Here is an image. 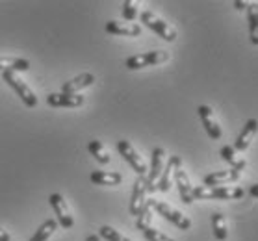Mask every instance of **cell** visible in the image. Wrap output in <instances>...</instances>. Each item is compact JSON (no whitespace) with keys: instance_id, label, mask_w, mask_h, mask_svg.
I'll return each mask as SVG.
<instances>
[{"instance_id":"4dcf8cb0","label":"cell","mask_w":258,"mask_h":241,"mask_svg":"<svg viewBox=\"0 0 258 241\" xmlns=\"http://www.w3.org/2000/svg\"><path fill=\"white\" fill-rule=\"evenodd\" d=\"M251 195L254 197V199H258V184H254V186H251Z\"/></svg>"},{"instance_id":"1f68e13d","label":"cell","mask_w":258,"mask_h":241,"mask_svg":"<svg viewBox=\"0 0 258 241\" xmlns=\"http://www.w3.org/2000/svg\"><path fill=\"white\" fill-rule=\"evenodd\" d=\"M86 241H100V237L99 235H88V237H86Z\"/></svg>"},{"instance_id":"d4e9b609","label":"cell","mask_w":258,"mask_h":241,"mask_svg":"<svg viewBox=\"0 0 258 241\" xmlns=\"http://www.w3.org/2000/svg\"><path fill=\"white\" fill-rule=\"evenodd\" d=\"M88 150L91 152V156H95V159H97L99 164H102V165L110 164V154L106 152L104 147H102V143H100V141H97V139L89 141Z\"/></svg>"},{"instance_id":"30bf717a","label":"cell","mask_w":258,"mask_h":241,"mask_svg":"<svg viewBox=\"0 0 258 241\" xmlns=\"http://www.w3.org/2000/svg\"><path fill=\"white\" fill-rule=\"evenodd\" d=\"M145 202H147L145 177H138V180L134 182V189H132V199H130V215L138 217Z\"/></svg>"},{"instance_id":"ac0fdd59","label":"cell","mask_w":258,"mask_h":241,"mask_svg":"<svg viewBox=\"0 0 258 241\" xmlns=\"http://www.w3.org/2000/svg\"><path fill=\"white\" fill-rule=\"evenodd\" d=\"M95 82V76L93 74H89V72H84L80 76L73 78L69 82L63 84V88H61V93H67V95H77L80 89H86L89 88L91 84Z\"/></svg>"},{"instance_id":"8992f818","label":"cell","mask_w":258,"mask_h":241,"mask_svg":"<svg viewBox=\"0 0 258 241\" xmlns=\"http://www.w3.org/2000/svg\"><path fill=\"white\" fill-rule=\"evenodd\" d=\"M164 167H165V150L162 147H156L153 150V162H151L149 177L145 178L147 193H154V191H156V184H158L160 177H162Z\"/></svg>"},{"instance_id":"2e32d148","label":"cell","mask_w":258,"mask_h":241,"mask_svg":"<svg viewBox=\"0 0 258 241\" xmlns=\"http://www.w3.org/2000/svg\"><path fill=\"white\" fill-rule=\"evenodd\" d=\"M240 178V173L234 169L229 171H216V173H210L205 177V186L208 188H217V186H223V184L236 182Z\"/></svg>"},{"instance_id":"83f0119b","label":"cell","mask_w":258,"mask_h":241,"mask_svg":"<svg viewBox=\"0 0 258 241\" xmlns=\"http://www.w3.org/2000/svg\"><path fill=\"white\" fill-rule=\"evenodd\" d=\"M143 235L147 237V241H175V239H171L169 235L162 234L160 230H154L153 226H149V228L143 230Z\"/></svg>"},{"instance_id":"ffe728a7","label":"cell","mask_w":258,"mask_h":241,"mask_svg":"<svg viewBox=\"0 0 258 241\" xmlns=\"http://www.w3.org/2000/svg\"><path fill=\"white\" fill-rule=\"evenodd\" d=\"M247 21H249V34H251V43L258 47V4L252 2L247 6Z\"/></svg>"},{"instance_id":"9c48e42d","label":"cell","mask_w":258,"mask_h":241,"mask_svg":"<svg viewBox=\"0 0 258 241\" xmlns=\"http://www.w3.org/2000/svg\"><path fill=\"white\" fill-rule=\"evenodd\" d=\"M180 167H182L180 156H171V158L167 159V164H165L164 171H162V177H160L158 184H156V189L162 191V193H167L173 180H175L176 169H180Z\"/></svg>"},{"instance_id":"f546056e","label":"cell","mask_w":258,"mask_h":241,"mask_svg":"<svg viewBox=\"0 0 258 241\" xmlns=\"http://www.w3.org/2000/svg\"><path fill=\"white\" fill-rule=\"evenodd\" d=\"M234 8H236V10H240V12H243V10H247V4H245V2H241V0H236Z\"/></svg>"},{"instance_id":"4316f807","label":"cell","mask_w":258,"mask_h":241,"mask_svg":"<svg viewBox=\"0 0 258 241\" xmlns=\"http://www.w3.org/2000/svg\"><path fill=\"white\" fill-rule=\"evenodd\" d=\"M123 17H124V21H128V23H132V21L138 17V4H136V2H132V0H126V2H124Z\"/></svg>"},{"instance_id":"484cf974","label":"cell","mask_w":258,"mask_h":241,"mask_svg":"<svg viewBox=\"0 0 258 241\" xmlns=\"http://www.w3.org/2000/svg\"><path fill=\"white\" fill-rule=\"evenodd\" d=\"M99 237H104L106 241H130L128 237H124L123 234H119L117 230L112 228V226H108V224H104V226H100V230H99Z\"/></svg>"},{"instance_id":"e0dca14e","label":"cell","mask_w":258,"mask_h":241,"mask_svg":"<svg viewBox=\"0 0 258 241\" xmlns=\"http://www.w3.org/2000/svg\"><path fill=\"white\" fill-rule=\"evenodd\" d=\"M89 180L95 186H119L123 182V177L115 171H93L89 175Z\"/></svg>"},{"instance_id":"f1b7e54d","label":"cell","mask_w":258,"mask_h":241,"mask_svg":"<svg viewBox=\"0 0 258 241\" xmlns=\"http://www.w3.org/2000/svg\"><path fill=\"white\" fill-rule=\"evenodd\" d=\"M0 241H12V235L8 234L4 228H0Z\"/></svg>"},{"instance_id":"603a6c76","label":"cell","mask_w":258,"mask_h":241,"mask_svg":"<svg viewBox=\"0 0 258 241\" xmlns=\"http://www.w3.org/2000/svg\"><path fill=\"white\" fill-rule=\"evenodd\" d=\"M221 158L225 159V162H229L230 164V169L238 171V173H241V171L245 169V159H236V150L234 147H229V145H225L223 148H221Z\"/></svg>"},{"instance_id":"7a4b0ae2","label":"cell","mask_w":258,"mask_h":241,"mask_svg":"<svg viewBox=\"0 0 258 241\" xmlns=\"http://www.w3.org/2000/svg\"><path fill=\"white\" fill-rule=\"evenodd\" d=\"M2 78H4V82L10 86V88L15 91V93L23 99V102L26 104L28 108H35L37 106V97H35V93L30 89V86L26 82H24L23 78L17 76V72L13 71H4L2 72Z\"/></svg>"},{"instance_id":"5bb4252c","label":"cell","mask_w":258,"mask_h":241,"mask_svg":"<svg viewBox=\"0 0 258 241\" xmlns=\"http://www.w3.org/2000/svg\"><path fill=\"white\" fill-rule=\"evenodd\" d=\"M175 184L176 188H178V195H180V199L184 204H191L194 202V186L189 184V178L186 175V171L182 169H176L175 173Z\"/></svg>"},{"instance_id":"d6986e66","label":"cell","mask_w":258,"mask_h":241,"mask_svg":"<svg viewBox=\"0 0 258 241\" xmlns=\"http://www.w3.org/2000/svg\"><path fill=\"white\" fill-rule=\"evenodd\" d=\"M30 69V61L23 58H2L0 56V71H13V72H23Z\"/></svg>"},{"instance_id":"7c38bea8","label":"cell","mask_w":258,"mask_h":241,"mask_svg":"<svg viewBox=\"0 0 258 241\" xmlns=\"http://www.w3.org/2000/svg\"><path fill=\"white\" fill-rule=\"evenodd\" d=\"M47 102L52 108H80L84 104V97L82 95L50 93L47 97Z\"/></svg>"},{"instance_id":"cb8c5ba5","label":"cell","mask_w":258,"mask_h":241,"mask_svg":"<svg viewBox=\"0 0 258 241\" xmlns=\"http://www.w3.org/2000/svg\"><path fill=\"white\" fill-rule=\"evenodd\" d=\"M151 221H153V204H151V199H149L141 208L138 219H136V226H138V230L143 232L145 228L151 226Z\"/></svg>"},{"instance_id":"8fae6325","label":"cell","mask_w":258,"mask_h":241,"mask_svg":"<svg viewBox=\"0 0 258 241\" xmlns=\"http://www.w3.org/2000/svg\"><path fill=\"white\" fill-rule=\"evenodd\" d=\"M199 117L201 121H203V126H205L206 134L210 135L212 139H221V135H223V132H221V126L217 124L216 117H214V112H212L210 106H199Z\"/></svg>"},{"instance_id":"ba28073f","label":"cell","mask_w":258,"mask_h":241,"mask_svg":"<svg viewBox=\"0 0 258 241\" xmlns=\"http://www.w3.org/2000/svg\"><path fill=\"white\" fill-rule=\"evenodd\" d=\"M50 200V206L54 208V213H56V217H58V223L63 226V228H73V224H75V219L71 215V210L67 202H65L63 195L61 193H52L48 197Z\"/></svg>"},{"instance_id":"9a60e30c","label":"cell","mask_w":258,"mask_h":241,"mask_svg":"<svg viewBox=\"0 0 258 241\" xmlns=\"http://www.w3.org/2000/svg\"><path fill=\"white\" fill-rule=\"evenodd\" d=\"M256 132H258V121L256 119H249L245 123V126H243V130L240 132V135H238V139H236L234 150H241V152L247 150L252 141V137L256 135Z\"/></svg>"},{"instance_id":"5b68a950","label":"cell","mask_w":258,"mask_h":241,"mask_svg":"<svg viewBox=\"0 0 258 241\" xmlns=\"http://www.w3.org/2000/svg\"><path fill=\"white\" fill-rule=\"evenodd\" d=\"M151 204H153V208L160 213V215H162V217L167 219L169 223H173L175 226H178L180 230H189V228H191V221H189L184 213L178 212V210L171 208L169 204H165V202H162V200H154V199H151Z\"/></svg>"},{"instance_id":"6da1fadb","label":"cell","mask_w":258,"mask_h":241,"mask_svg":"<svg viewBox=\"0 0 258 241\" xmlns=\"http://www.w3.org/2000/svg\"><path fill=\"white\" fill-rule=\"evenodd\" d=\"M241 197H243L241 188H229V186H217V188L197 186L194 188V199L199 200H236Z\"/></svg>"},{"instance_id":"4fadbf2b","label":"cell","mask_w":258,"mask_h":241,"mask_svg":"<svg viewBox=\"0 0 258 241\" xmlns=\"http://www.w3.org/2000/svg\"><path fill=\"white\" fill-rule=\"evenodd\" d=\"M106 32L113 36H124V37H138L141 34V26L136 23H119V21H108L106 23Z\"/></svg>"},{"instance_id":"44dd1931","label":"cell","mask_w":258,"mask_h":241,"mask_svg":"<svg viewBox=\"0 0 258 241\" xmlns=\"http://www.w3.org/2000/svg\"><path fill=\"white\" fill-rule=\"evenodd\" d=\"M212 230H214V237L217 241H225L227 235H229V230H227V223H225L223 213L216 212L212 215Z\"/></svg>"},{"instance_id":"277c9868","label":"cell","mask_w":258,"mask_h":241,"mask_svg":"<svg viewBox=\"0 0 258 241\" xmlns=\"http://www.w3.org/2000/svg\"><path fill=\"white\" fill-rule=\"evenodd\" d=\"M167 59H169V52H165V50H153V52H143V54L130 56L124 65H126V69H130V71H138V69H145V67L164 63Z\"/></svg>"},{"instance_id":"3957f363","label":"cell","mask_w":258,"mask_h":241,"mask_svg":"<svg viewBox=\"0 0 258 241\" xmlns=\"http://www.w3.org/2000/svg\"><path fill=\"white\" fill-rule=\"evenodd\" d=\"M140 17H141V23L145 24L147 28H151L153 32H156L162 39H165V41H169V43H173L176 39V30L173 28L169 23H165L164 19H160L156 13L143 12Z\"/></svg>"},{"instance_id":"7402d4cb","label":"cell","mask_w":258,"mask_h":241,"mask_svg":"<svg viewBox=\"0 0 258 241\" xmlns=\"http://www.w3.org/2000/svg\"><path fill=\"white\" fill-rule=\"evenodd\" d=\"M58 230V221L56 219H47L45 223L37 228V232L34 234V237L30 241H48V237Z\"/></svg>"},{"instance_id":"52a82bcc","label":"cell","mask_w":258,"mask_h":241,"mask_svg":"<svg viewBox=\"0 0 258 241\" xmlns=\"http://www.w3.org/2000/svg\"><path fill=\"white\" fill-rule=\"evenodd\" d=\"M117 150H119V154H121V156L128 162L130 167L138 173V177H145L147 171H149V169H147V164L143 162V158L136 152V148L132 147L126 139H121V141H117Z\"/></svg>"}]
</instances>
